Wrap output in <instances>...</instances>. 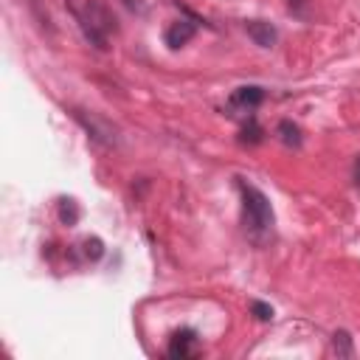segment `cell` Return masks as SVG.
I'll return each mask as SVG.
<instances>
[{
  "instance_id": "cell-1",
  "label": "cell",
  "mask_w": 360,
  "mask_h": 360,
  "mask_svg": "<svg viewBox=\"0 0 360 360\" xmlns=\"http://www.w3.org/2000/svg\"><path fill=\"white\" fill-rule=\"evenodd\" d=\"M239 186V194H242V225H245V233L253 245H267L273 239V225H276V214H273V205L267 200V194L262 188H256L253 183L248 180H236Z\"/></svg>"
},
{
  "instance_id": "cell-2",
  "label": "cell",
  "mask_w": 360,
  "mask_h": 360,
  "mask_svg": "<svg viewBox=\"0 0 360 360\" xmlns=\"http://www.w3.org/2000/svg\"><path fill=\"white\" fill-rule=\"evenodd\" d=\"M73 14H76V20H79L84 37L90 39V45H96L98 51H107V48H110L107 39H110V34H115V28H118L112 11H110L101 0H84V6H82V8H73Z\"/></svg>"
},
{
  "instance_id": "cell-3",
  "label": "cell",
  "mask_w": 360,
  "mask_h": 360,
  "mask_svg": "<svg viewBox=\"0 0 360 360\" xmlns=\"http://www.w3.org/2000/svg\"><path fill=\"white\" fill-rule=\"evenodd\" d=\"M197 352H200V340L191 329H177L169 338V349H166L169 357H194Z\"/></svg>"
},
{
  "instance_id": "cell-4",
  "label": "cell",
  "mask_w": 360,
  "mask_h": 360,
  "mask_svg": "<svg viewBox=\"0 0 360 360\" xmlns=\"http://www.w3.org/2000/svg\"><path fill=\"white\" fill-rule=\"evenodd\" d=\"M245 31H248V37H250L259 48H273L276 39H278L276 25L267 22V20H248V22H245Z\"/></svg>"
},
{
  "instance_id": "cell-5",
  "label": "cell",
  "mask_w": 360,
  "mask_h": 360,
  "mask_svg": "<svg viewBox=\"0 0 360 360\" xmlns=\"http://www.w3.org/2000/svg\"><path fill=\"white\" fill-rule=\"evenodd\" d=\"M194 34H197V25L194 22H188V20H174L169 28H166V34H163V39H166V45L169 48H183L186 42H191L194 39Z\"/></svg>"
},
{
  "instance_id": "cell-6",
  "label": "cell",
  "mask_w": 360,
  "mask_h": 360,
  "mask_svg": "<svg viewBox=\"0 0 360 360\" xmlns=\"http://www.w3.org/2000/svg\"><path fill=\"white\" fill-rule=\"evenodd\" d=\"M264 101V90L256 87V84H245V87H236L233 96H231V104L233 107H245V110H253Z\"/></svg>"
},
{
  "instance_id": "cell-7",
  "label": "cell",
  "mask_w": 360,
  "mask_h": 360,
  "mask_svg": "<svg viewBox=\"0 0 360 360\" xmlns=\"http://www.w3.org/2000/svg\"><path fill=\"white\" fill-rule=\"evenodd\" d=\"M276 135H278V141L284 143V146H290V149H298L301 146V129H298V124H292L290 118H281L278 121V127H276Z\"/></svg>"
},
{
  "instance_id": "cell-8",
  "label": "cell",
  "mask_w": 360,
  "mask_h": 360,
  "mask_svg": "<svg viewBox=\"0 0 360 360\" xmlns=\"http://www.w3.org/2000/svg\"><path fill=\"white\" fill-rule=\"evenodd\" d=\"M56 214H59V222H62V225H68V228H70V225H76V222H79V217H82L79 202H76V200H68V197H65V200H59Z\"/></svg>"
},
{
  "instance_id": "cell-9",
  "label": "cell",
  "mask_w": 360,
  "mask_h": 360,
  "mask_svg": "<svg viewBox=\"0 0 360 360\" xmlns=\"http://www.w3.org/2000/svg\"><path fill=\"white\" fill-rule=\"evenodd\" d=\"M332 352H335L338 357H352V354H354L352 335H349V332H343V329H338V332L332 335Z\"/></svg>"
},
{
  "instance_id": "cell-10",
  "label": "cell",
  "mask_w": 360,
  "mask_h": 360,
  "mask_svg": "<svg viewBox=\"0 0 360 360\" xmlns=\"http://www.w3.org/2000/svg\"><path fill=\"white\" fill-rule=\"evenodd\" d=\"M82 250H84V256H87L90 262H98V259L104 256V242H101L98 236H87V239L82 242Z\"/></svg>"
},
{
  "instance_id": "cell-11",
  "label": "cell",
  "mask_w": 360,
  "mask_h": 360,
  "mask_svg": "<svg viewBox=\"0 0 360 360\" xmlns=\"http://www.w3.org/2000/svg\"><path fill=\"white\" fill-rule=\"evenodd\" d=\"M239 141H242V143H250V146L262 141V127L256 124V118H253V115H250V121L242 127V135H239Z\"/></svg>"
},
{
  "instance_id": "cell-12",
  "label": "cell",
  "mask_w": 360,
  "mask_h": 360,
  "mask_svg": "<svg viewBox=\"0 0 360 360\" xmlns=\"http://www.w3.org/2000/svg\"><path fill=\"white\" fill-rule=\"evenodd\" d=\"M250 312H253L259 321H273V315H276V312H273V307H270V304H264V301H253V304H250Z\"/></svg>"
},
{
  "instance_id": "cell-13",
  "label": "cell",
  "mask_w": 360,
  "mask_h": 360,
  "mask_svg": "<svg viewBox=\"0 0 360 360\" xmlns=\"http://www.w3.org/2000/svg\"><path fill=\"white\" fill-rule=\"evenodd\" d=\"M352 180H354V186L360 188V155L354 158V166H352Z\"/></svg>"
}]
</instances>
